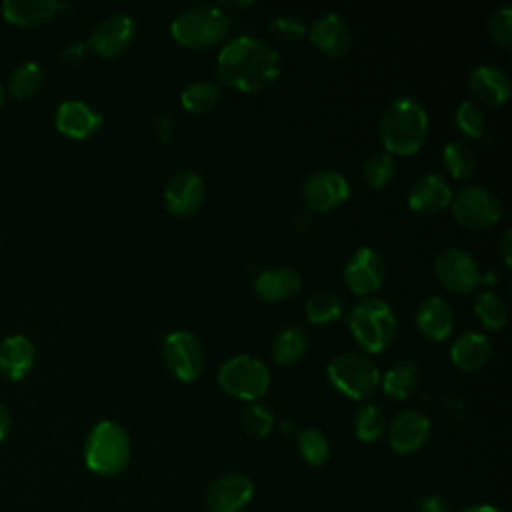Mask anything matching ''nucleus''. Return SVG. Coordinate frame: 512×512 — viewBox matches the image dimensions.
I'll list each match as a JSON object with an SVG mask.
<instances>
[{
	"label": "nucleus",
	"instance_id": "26",
	"mask_svg": "<svg viewBox=\"0 0 512 512\" xmlns=\"http://www.w3.org/2000/svg\"><path fill=\"white\" fill-rule=\"evenodd\" d=\"M418 382H420V368L414 360H408V358L394 362L386 370L384 378H380L384 394L394 400L410 398L416 392Z\"/></svg>",
	"mask_w": 512,
	"mask_h": 512
},
{
	"label": "nucleus",
	"instance_id": "3",
	"mask_svg": "<svg viewBox=\"0 0 512 512\" xmlns=\"http://www.w3.org/2000/svg\"><path fill=\"white\" fill-rule=\"evenodd\" d=\"M132 454L128 432L114 420H102L94 424L84 442V462L100 476L120 474Z\"/></svg>",
	"mask_w": 512,
	"mask_h": 512
},
{
	"label": "nucleus",
	"instance_id": "16",
	"mask_svg": "<svg viewBox=\"0 0 512 512\" xmlns=\"http://www.w3.org/2000/svg\"><path fill=\"white\" fill-rule=\"evenodd\" d=\"M430 438V418L416 408L402 410L388 426V444L396 454H412Z\"/></svg>",
	"mask_w": 512,
	"mask_h": 512
},
{
	"label": "nucleus",
	"instance_id": "31",
	"mask_svg": "<svg viewBox=\"0 0 512 512\" xmlns=\"http://www.w3.org/2000/svg\"><path fill=\"white\" fill-rule=\"evenodd\" d=\"M442 160H444V166H446L448 174L456 180L470 178L476 170V154L472 152L470 146H466L460 140L444 144Z\"/></svg>",
	"mask_w": 512,
	"mask_h": 512
},
{
	"label": "nucleus",
	"instance_id": "41",
	"mask_svg": "<svg viewBox=\"0 0 512 512\" xmlns=\"http://www.w3.org/2000/svg\"><path fill=\"white\" fill-rule=\"evenodd\" d=\"M174 124H172V118L166 116V114H156L154 116V130H156V136L160 138V142H168L172 138V130Z\"/></svg>",
	"mask_w": 512,
	"mask_h": 512
},
{
	"label": "nucleus",
	"instance_id": "10",
	"mask_svg": "<svg viewBox=\"0 0 512 512\" xmlns=\"http://www.w3.org/2000/svg\"><path fill=\"white\" fill-rule=\"evenodd\" d=\"M166 368L182 382L196 380L204 370V352L198 338L188 330H174L162 342Z\"/></svg>",
	"mask_w": 512,
	"mask_h": 512
},
{
	"label": "nucleus",
	"instance_id": "38",
	"mask_svg": "<svg viewBox=\"0 0 512 512\" xmlns=\"http://www.w3.org/2000/svg\"><path fill=\"white\" fill-rule=\"evenodd\" d=\"M270 32L282 40V42H296L298 38L304 36L306 32V24L300 16L292 14V12H282V14H276L270 24H268Z\"/></svg>",
	"mask_w": 512,
	"mask_h": 512
},
{
	"label": "nucleus",
	"instance_id": "24",
	"mask_svg": "<svg viewBox=\"0 0 512 512\" xmlns=\"http://www.w3.org/2000/svg\"><path fill=\"white\" fill-rule=\"evenodd\" d=\"M492 354V342L482 332H464L450 346V360L460 370H478L482 368Z\"/></svg>",
	"mask_w": 512,
	"mask_h": 512
},
{
	"label": "nucleus",
	"instance_id": "13",
	"mask_svg": "<svg viewBox=\"0 0 512 512\" xmlns=\"http://www.w3.org/2000/svg\"><path fill=\"white\" fill-rule=\"evenodd\" d=\"M254 496V482L240 472H228L218 476L206 488L204 500L208 512H240Z\"/></svg>",
	"mask_w": 512,
	"mask_h": 512
},
{
	"label": "nucleus",
	"instance_id": "25",
	"mask_svg": "<svg viewBox=\"0 0 512 512\" xmlns=\"http://www.w3.org/2000/svg\"><path fill=\"white\" fill-rule=\"evenodd\" d=\"M68 4L58 0H4L2 14L8 22L18 26H36L50 20Z\"/></svg>",
	"mask_w": 512,
	"mask_h": 512
},
{
	"label": "nucleus",
	"instance_id": "18",
	"mask_svg": "<svg viewBox=\"0 0 512 512\" xmlns=\"http://www.w3.org/2000/svg\"><path fill=\"white\" fill-rule=\"evenodd\" d=\"M308 36L312 44L328 56H342L352 46V30L348 22L336 12H328L316 18L308 30Z\"/></svg>",
	"mask_w": 512,
	"mask_h": 512
},
{
	"label": "nucleus",
	"instance_id": "21",
	"mask_svg": "<svg viewBox=\"0 0 512 512\" xmlns=\"http://www.w3.org/2000/svg\"><path fill=\"white\" fill-rule=\"evenodd\" d=\"M456 322L454 308L442 296H430L420 302L416 310V326L420 334L428 340L440 342L452 334Z\"/></svg>",
	"mask_w": 512,
	"mask_h": 512
},
{
	"label": "nucleus",
	"instance_id": "32",
	"mask_svg": "<svg viewBox=\"0 0 512 512\" xmlns=\"http://www.w3.org/2000/svg\"><path fill=\"white\" fill-rule=\"evenodd\" d=\"M388 424L382 408L376 404H364L354 416V432L362 442H376L384 436Z\"/></svg>",
	"mask_w": 512,
	"mask_h": 512
},
{
	"label": "nucleus",
	"instance_id": "19",
	"mask_svg": "<svg viewBox=\"0 0 512 512\" xmlns=\"http://www.w3.org/2000/svg\"><path fill=\"white\" fill-rule=\"evenodd\" d=\"M452 202V188L448 180L438 174H424L408 192V206L418 214H436Z\"/></svg>",
	"mask_w": 512,
	"mask_h": 512
},
{
	"label": "nucleus",
	"instance_id": "20",
	"mask_svg": "<svg viewBox=\"0 0 512 512\" xmlns=\"http://www.w3.org/2000/svg\"><path fill=\"white\" fill-rule=\"evenodd\" d=\"M468 86H470V92L482 104H488V106L504 104L512 92L510 76L502 68L490 66V64L474 66L468 74Z\"/></svg>",
	"mask_w": 512,
	"mask_h": 512
},
{
	"label": "nucleus",
	"instance_id": "39",
	"mask_svg": "<svg viewBox=\"0 0 512 512\" xmlns=\"http://www.w3.org/2000/svg\"><path fill=\"white\" fill-rule=\"evenodd\" d=\"M488 30L492 40L498 46L508 48L512 44V6L510 4H502L492 12L488 20Z\"/></svg>",
	"mask_w": 512,
	"mask_h": 512
},
{
	"label": "nucleus",
	"instance_id": "27",
	"mask_svg": "<svg viewBox=\"0 0 512 512\" xmlns=\"http://www.w3.org/2000/svg\"><path fill=\"white\" fill-rule=\"evenodd\" d=\"M308 350V336L300 326H288L280 330L272 340V358L282 366L296 364Z\"/></svg>",
	"mask_w": 512,
	"mask_h": 512
},
{
	"label": "nucleus",
	"instance_id": "5",
	"mask_svg": "<svg viewBox=\"0 0 512 512\" xmlns=\"http://www.w3.org/2000/svg\"><path fill=\"white\" fill-rule=\"evenodd\" d=\"M348 324L360 348L370 354H378L388 348L398 330L396 314L392 306L382 298L360 300L352 308Z\"/></svg>",
	"mask_w": 512,
	"mask_h": 512
},
{
	"label": "nucleus",
	"instance_id": "35",
	"mask_svg": "<svg viewBox=\"0 0 512 512\" xmlns=\"http://www.w3.org/2000/svg\"><path fill=\"white\" fill-rule=\"evenodd\" d=\"M396 174V160L386 150L372 154L364 164V180L372 188H384L392 182Z\"/></svg>",
	"mask_w": 512,
	"mask_h": 512
},
{
	"label": "nucleus",
	"instance_id": "33",
	"mask_svg": "<svg viewBox=\"0 0 512 512\" xmlns=\"http://www.w3.org/2000/svg\"><path fill=\"white\" fill-rule=\"evenodd\" d=\"M298 452L310 466H324L330 458V444L322 430L304 428L298 432Z\"/></svg>",
	"mask_w": 512,
	"mask_h": 512
},
{
	"label": "nucleus",
	"instance_id": "11",
	"mask_svg": "<svg viewBox=\"0 0 512 512\" xmlns=\"http://www.w3.org/2000/svg\"><path fill=\"white\" fill-rule=\"evenodd\" d=\"M350 198V184L344 174L320 168L306 176L302 184V200L312 212H328L340 208Z\"/></svg>",
	"mask_w": 512,
	"mask_h": 512
},
{
	"label": "nucleus",
	"instance_id": "9",
	"mask_svg": "<svg viewBox=\"0 0 512 512\" xmlns=\"http://www.w3.org/2000/svg\"><path fill=\"white\" fill-rule=\"evenodd\" d=\"M454 218L472 230H486L502 216V204L494 192L484 186H466L458 190L452 202Z\"/></svg>",
	"mask_w": 512,
	"mask_h": 512
},
{
	"label": "nucleus",
	"instance_id": "4",
	"mask_svg": "<svg viewBox=\"0 0 512 512\" xmlns=\"http://www.w3.org/2000/svg\"><path fill=\"white\" fill-rule=\"evenodd\" d=\"M230 32V18L218 4H196L182 10L170 24L172 38L186 48H212Z\"/></svg>",
	"mask_w": 512,
	"mask_h": 512
},
{
	"label": "nucleus",
	"instance_id": "8",
	"mask_svg": "<svg viewBox=\"0 0 512 512\" xmlns=\"http://www.w3.org/2000/svg\"><path fill=\"white\" fill-rule=\"evenodd\" d=\"M434 272L440 284L454 294H468L482 280L480 264L460 246L442 248L434 260Z\"/></svg>",
	"mask_w": 512,
	"mask_h": 512
},
{
	"label": "nucleus",
	"instance_id": "43",
	"mask_svg": "<svg viewBox=\"0 0 512 512\" xmlns=\"http://www.w3.org/2000/svg\"><path fill=\"white\" fill-rule=\"evenodd\" d=\"M10 426H12V418H10V412L8 408L0 402V442L8 436L10 432Z\"/></svg>",
	"mask_w": 512,
	"mask_h": 512
},
{
	"label": "nucleus",
	"instance_id": "12",
	"mask_svg": "<svg viewBox=\"0 0 512 512\" xmlns=\"http://www.w3.org/2000/svg\"><path fill=\"white\" fill-rule=\"evenodd\" d=\"M386 278V264L378 250L370 246H360L350 254L344 264L346 286L360 296L376 292Z\"/></svg>",
	"mask_w": 512,
	"mask_h": 512
},
{
	"label": "nucleus",
	"instance_id": "1",
	"mask_svg": "<svg viewBox=\"0 0 512 512\" xmlns=\"http://www.w3.org/2000/svg\"><path fill=\"white\" fill-rule=\"evenodd\" d=\"M222 84L240 92H256L270 86L280 74V54L264 40L240 34L228 40L216 60Z\"/></svg>",
	"mask_w": 512,
	"mask_h": 512
},
{
	"label": "nucleus",
	"instance_id": "37",
	"mask_svg": "<svg viewBox=\"0 0 512 512\" xmlns=\"http://www.w3.org/2000/svg\"><path fill=\"white\" fill-rule=\"evenodd\" d=\"M242 426L250 436L264 438L270 434V430L274 426V412L260 402H252L242 412Z\"/></svg>",
	"mask_w": 512,
	"mask_h": 512
},
{
	"label": "nucleus",
	"instance_id": "30",
	"mask_svg": "<svg viewBox=\"0 0 512 512\" xmlns=\"http://www.w3.org/2000/svg\"><path fill=\"white\" fill-rule=\"evenodd\" d=\"M42 82H44L42 66L34 60H24L12 70L8 80V90L14 98L22 100V98L34 96L40 90Z\"/></svg>",
	"mask_w": 512,
	"mask_h": 512
},
{
	"label": "nucleus",
	"instance_id": "6",
	"mask_svg": "<svg viewBox=\"0 0 512 512\" xmlns=\"http://www.w3.org/2000/svg\"><path fill=\"white\" fill-rule=\"evenodd\" d=\"M216 380L232 398L256 402L270 388V370L256 356L236 354L218 368Z\"/></svg>",
	"mask_w": 512,
	"mask_h": 512
},
{
	"label": "nucleus",
	"instance_id": "36",
	"mask_svg": "<svg viewBox=\"0 0 512 512\" xmlns=\"http://www.w3.org/2000/svg\"><path fill=\"white\" fill-rule=\"evenodd\" d=\"M454 124L458 132L468 138H478L484 132L486 120L482 108L474 100H462L454 110Z\"/></svg>",
	"mask_w": 512,
	"mask_h": 512
},
{
	"label": "nucleus",
	"instance_id": "15",
	"mask_svg": "<svg viewBox=\"0 0 512 512\" xmlns=\"http://www.w3.org/2000/svg\"><path fill=\"white\" fill-rule=\"evenodd\" d=\"M206 198V182L196 170L176 172L164 188V204L170 214L186 218L198 212Z\"/></svg>",
	"mask_w": 512,
	"mask_h": 512
},
{
	"label": "nucleus",
	"instance_id": "14",
	"mask_svg": "<svg viewBox=\"0 0 512 512\" xmlns=\"http://www.w3.org/2000/svg\"><path fill=\"white\" fill-rule=\"evenodd\" d=\"M134 34H136L134 18L124 12H114L92 28L86 44L98 56L112 58L122 54L130 46Z\"/></svg>",
	"mask_w": 512,
	"mask_h": 512
},
{
	"label": "nucleus",
	"instance_id": "46",
	"mask_svg": "<svg viewBox=\"0 0 512 512\" xmlns=\"http://www.w3.org/2000/svg\"><path fill=\"white\" fill-rule=\"evenodd\" d=\"M206 512H208V510H206Z\"/></svg>",
	"mask_w": 512,
	"mask_h": 512
},
{
	"label": "nucleus",
	"instance_id": "23",
	"mask_svg": "<svg viewBox=\"0 0 512 512\" xmlns=\"http://www.w3.org/2000/svg\"><path fill=\"white\" fill-rule=\"evenodd\" d=\"M36 360V348L30 338L22 334L6 336L0 342V374L8 380L24 378Z\"/></svg>",
	"mask_w": 512,
	"mask_h": 512
},
{
	"label": "nucleus",
	"instance_id": "34",
	"mask_svg": "<svg viewBox=\"0 0 512 512\" xmlns=\"http://www.w3.org/2000/svg\"><path fill=\"white\" fill-rule=\"evenodd\" d=\"M474 312L480 318L482 326L490 328V330H498L506 324L508 320V310L506 304L502 302V298L492 292V290H484L476 296L474 300Z\"/></svg>",
	"mask_w": 512,
	"mask_h": 512
},
{
	"label": "nucleus",
	"instance_id": "2",
	"mask_svg": "<svg viewBox=\"0 0 512 512\" xmlns=\"http://www.w3.org/2000/svg\"><path fill=\"white\" fill-rule=\"evenodd\" d=\"M428 112L412 96H398L382 112L380 140L388 154L410 156L428 138Z\"/></svg>",
	"mask_w": 512,
	"mask_h": 512
},
{
	"label": "nucleus",
	"instance_id": "45",
	"mask_svg": "<svg viewBox=\"0 0 512 512\" xmlns=\"http://www.w3.org/2000/svg\"><path fill=\"white\" fill-rule=\"evenodd\" d=\"M4 98H6V88H4V84L0 82V106L4 104Z\"/></svg>",
	"mask_w": 512,
	"mask_h": 512
},
{
	"label": "nucleus",
	"instance_id": "17",
	"mask_svg": "<svg viewBox=\"0 0 512 512\" xmlns=\"http://www.w3.org/2000/svg\"><path fill=\"white\" fill-rule=\"evenodd\" d=\"M56 128L70 138H90L102 126V114L96 106L84 100H64L56 108Z\"/></svg>",
	"mask_w": 512,
	"mask_h": 512
},
{
	"label": "nucleus",
	"instance_id": "29",
	"mask_svg": "<svg viewBox=\"0 0 512 512\" xmlns=\"http://www.w3.org/2000/svg\"><path fill=\"white\" fill-rule=\"evenodd\" d=\"M306 318L312 324H330L336 322L344 312V302L336 292L316 290L304 304Z\"/></svg>",
	"mask_w": 512,
	"mask_h": 512
},
{
	"label": "nucleus",
	"instance_id": "44",
	"mask_svg": "<svg viewBox=\"0 0 512 512\" xmlns=\"http://www.w3.org/2000/svg\"><path fill=\"white\" fill-rule=\"evenodd\" d=\"M462 512H500V510L492 504H472V506L464 508Z\"/></svg>",
	"mask_w": 512,
	"mask_h": 512
},
{
	"label": "nucleus",
	"instance_id": "22",
	"mask_svg": "<svg viewBox=\"0 0 512 512\" xmlns=\"http://www.w3.org/2000/svg\"><path fill=\"white\" fill-rule=\"evenodd\" d=\"M302 288V276L296 268L278 266L262 270L254 280V292L264 302H282L298 294Z\"/></svg>",
	"mask_w": 512,
	"mask_h": 512
},
{
	"label": "nucleus",
	"instance_id": "28",
	"mask_svg": "<svg viewBox=\"0 0 512 512\" xmlns=\"http://www.w3.org/2000/svg\"><path fill=\"white\" fill-rule=\"evenodd\" d=\"M220 86L212 80H194L190 84H186L180 92V102L188 112L194 114H206L210 112L218 100H220Z\"/></svg>",
	"mask_w": 512,
	"mask_h": 512
},
{
	"label": "nucleus",
	"instance_id": "40",
	"mask_svg": "<svg viewBox=\"0 0 512 512\" xmlns=\"http://www.w3.org/2000/svg\"><path fill=\"white\" fill-rule=\"evenodd\" d=\"M414 512H450V508H448V502L442 496L426 494L416 502Z\"/></svg>",
	"mask_w": 512,
	"mask_h": 512
},
{
	"label": "nucleus",
	"instance_id": "42",
	"mask_svg": "<svg viewBox=\"0 0 512 512\" xmlns=\"http://www.w3.org/2000/svg\"><path fill=\"white\" fill-rule=\"evenodd\" d=\"M510 246H512V234H510V230H506L500 240V252H502V260L506 266L512 264V248Z\"/></svg>",
	"mask_w": 512,
	"mask_h": 512
},
{
	"label": "nucleus",
	"instance_id": "7",
	"mask_svg": "<svg viewBox=\"0 0 512 512\" xmlns=\"http://www.w3.org/2000/svg\"><path fill=\"white\" fill-rule=\"evenodd\" d=\"M326 374L332 386L352 400H364L380 386V372L376 364L360 352L336 354L328 362Z\"/></svg>",
	"mask_w": 512,
	"mask_h": 512
}]
</instances>
